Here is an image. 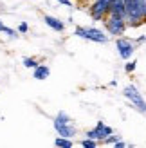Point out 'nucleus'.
I'll list each match as a JSON object with an SVG mask.
<instances>
[{
  "label": "nucleus",
  "mask_w": 146,
  "mask_h": 148,
  "mask_svg": "<svg viewBox=\"0 0 146 148\" xmlns=\"http://www.w3.org/2000/svg\"><path fill=\"white\" fill-rule=\"evenodd\" d=\"M54 128L56 132L60 136L63 137H72V136H76V127H74V123H72V119L65 114V112H58L56 117H54Z\"/></svg>",
  "instance_id": "nucleus-1"
},
{
  "label": "nucleus",
  "mask_w": 146,
  "mask_h": 148,
  "mask_svg": "<svg viewBox=\"0 0 146 148\" xmlns=\"http://www.w3.org/2000/svg\"><path fill=\"white\" fill-rule=\"evenodd\" d=\"M105 22V27L106 31L110 33L112 36H123L126 31V18L125 16H119V14H106V18L103 20Z\"/></svg>",
  "instance_id": "nucleus-2"
},
{
  "label": "nucleus",
  "mask_w": 146,
  "mask_h": 148,
  "mask_svg": "<svg viewBox=\"0 0 146 148\" xmlns=\"http://www.w3.org/2000/svg\"><path fill=\"white\" fill-rule=\"evenodd\" d=\"M74 34L79 36V38L96 42V43H106L108 42V36L101 31V29H96V27H81V25H78Z\"/></svg>",
  "instance_id": "nucleus-3"
},
{
  "label": "nucleus",
  "mask_w": 146,
  "mask_h": 148,
  "mask_svg": "<svg viewBox=\"0 0 146 148\" xmlns=\"http://www.w3.org/2000/svg\"><path fill=\"white\" fill-rule=\"evenodd\" d=\"M123 94H125L126 99H130V103H132V105L139 110V112L146 114V101H144V98L141 96V92L137 90L135 85H126L125 90H123Z\"/></svg>",
  "instance_id": "nucleus-4"
},
{
  "label": "nucleus",
  "mask_w": 146,
  "mask_h": 148,
  "mask_svg": "<svg viewBox=\"0 0 146 148\" xmlns=\"http://www.w3.org/2000/svg\"><path fill=\"white\" fill-rule=\"evenodd\" d=\"M108 9H110V0H94L89 7V13L92 20H105Z\"/></svg>",
  "instance_id": "nucleus-5"
},
{
  "label": "nucleus",
  "mask_w": 146,
  "mask_h": 148,
  "mask_svg": "<svg viewBox=\"0 0 146 148\" xmlns=\"http://www.w3.org/2000/svg\"><path fill=\"white\" fill-rule=\"evenodd\" d=\"M110 134H114V130L108 127V125H105L103 121H98L96 127H94L92 130H87V134H85V136H87V137H90V139H96L98 143H103Z\"/></svg>",
  "instance_id": "nucleus-6"
},
{
  "label": "nucleus",
  "mask_w": 146,
  "mask_h": 148,
  "mask_svg": "<svg viewBox=\"0 0 146 148\" xmlns=\"http://www.w3.org/2000/svg\"><path fill=\"white\" fill-rule=\"evenodd\" d=\"M115 47H117V53H119V56L123 58V60H128V58L134 54V51H135L134 42H130L128 38H123V36H117Z\"/></svg>",
  "instance_id": "nucleus-7"
},
{
  "label": "nucleus",
  "mask_w": 146,
  "mask_h": 148,
  "mask_svg": "<svg viewBox=\"0 0 146 148\" xmlns=\"http://www.w3.org/2000/svg\"><path fill=\"white\" fill-rule=\"evenodd\" d=\"M108 14H119V16H126V4L125 0H112Z\"/></svg>",
  "instance_id": "nucleus-8"
},
{
  "label": "nucleus",
  "mask_w": 146,
  "mask_h": 148,
  "mask_svg": "<svg viewBox=\"0 0 146 148\" xmlns=\"http://www.w3.org/2000/svg\"><path fill=\"white\" fill-rule=\"evenodd\" d=\"M43 20H45V24H47L50 29H54V31H58V33H63V31H65V24H63L61 20H58L56 16L45 14V16H43Z\"/></svg>",
  "instance_id": "nucleus-9"
},
{
  "label": "nucleus",
  "mask_w": 146,
  "mask_h": 148,
  "mask_svg": "<svg viewBox=\"0 0 146 148\" xmlns=\"http://www.w3.org/2000/svg\"><path fill=\"white\" fill-rule=\"evenodd\" d=\"M49 74H50V69L47 67V65H38V67H36V69H33V78L34 79H47L49 78Z\"/></svg>",
  "instance_id": "nucleus-10"
},
{
  "label": "nucleus",
  "mask_w": 146,
  "mask_h": 148,
  "mask_svg": "<svg viewBox=\"0 0 146 148\" xmlns=\"http://www.w3.org/2000/svg\"><path fill=\"white\" fill-rule=\"evenodd\" d=\"M54 145H56V146H61V148H72V146H74V143H72L69 137H63V136L56 137V139H54Z\"/></svg>",
  "instance_id": "nucleus-11"
},
{
  "label": "nucleus",
  "mask_w": 146,
  "mask_h": 148,
  "mask_svg": "<svg viewBox=\"0 0 146 148\" xmlns=\"http://www.w3.org/2000/svg\"><path fill=\"white\" fill-rule=\"evenodd\" d=\"M40 65V62L36 60V58H24V67L27 69H36Z\"/></svg>",
  "instance_id": "nucleus-12"
},
{
  "label": "nucleus",
  "mask_w": 146,
  "mask_h": 148,
  "mask_svg": "<svg viewBox=\"0 0 146 148\" xmlns=\"http://www.w3.org/2000/svg\"><path fill=\"white\" fill-rule=\"evenodd\" d=\"M79 145H81L83 148H96L99 143L96 141V139H90V137H87V139H83V141L79 143Z\"/></svg>",
  "instance_id": "nucleus-13"
},
{
  "label": "nucleus",
  "mask_w": 146,
  "mask_h": 148,
  "mask_svg": "<svg viewBox=\"0 0 146 148\" xmlns=\"http://www.w3.org/2000/svg\"><path fill=\"white\" fill-rule=\"evenodd\" d=\"M2 33L7 34V36H11V38H16V36H18V31H14V29H11V27H5V25L2 29Z\"/></svg>",
  "instance_id": "nucleus-14"
},
{
  "label": "nucleus",
  "mask_w": 146,
  "mask_h": 148,
  "mask_svg": "<svg viewBox=\"0 0 146 148\" xmlns=\"http://www.w3.org/2000/svg\"><path fill=\"white\" fill-rule=\"evenodd\" d=\"M135 67H137V62H128V63L125 65V71H126V72H134Z\"/></svg>",
  "instance_id": "nucleus-15"
},
{
  "label": "nucleus",
  "mask_w": 146,
  "mask_h": 148,
  "mask_svg": "<svg viewBox=\"0 0 146 148\" xmlns=\"http://www.w3.org/2000/svg\"><path fill=\"white\" fill-rule=\"evenodd\" d=\"M16 31H18V33H22V34H25V33L29 31V25L25 24V22H22V24L18 25V29H16Z\"/></svg>",
  "instance_id": "nucleus-16"
},
{
  "label": "nucleus",
  "mask_w": 146,
  "mask_h": 148,
  "mask_svg": "<svg viewBox=\"0 0 146 148\" xmlns=\"http://www.w3.org/2000/svg\"><path fill=\"white\" fill-rule=\"evenodd\" d=\"M115 141H117V136H114V134H110V136H108V137L105 139L103 143H105V145H114Z\"/></svg>",
  "instance_id": "nucleus-17"
},
{
  "label": "nucleus",
  "mask_w": 146,
  "mask_h": 148,
  "mask_svg": "<svg viewBox=\"0 0 146 148\" xmlns=\"http://www.w3.org/2000/svg\"><path fill=\"white\" fill-rule=\"evenodd\" d=\"M114 146H115V148H126L128 145H126L125 141H119V139H117V141H115V143H114Z\"/></svg>",
  "instance_id": "nucleus-18"
},
{
  "label": "nucleus",
  "mask_w": 146,
  "mask_h": 148,
  "mask_svg": "<svg viewBox=\"0 0 146 148\" xmlns=\"http://www.w3.org/2000/svg\"><path fill=\"white\" fill-rule=\"evenodd\" d=\"M60 4H63V5H69V7H72V2L70 0H58Z\"/></svg>",
  "instance_id": "nucleus-19"
},
{
  "label": "nucleus",
  "mask_w": 146,
  "mask_h": 148,
  "mask_svg": "<svg viewBox=\"0 0 146 148\" xmlns=\"http://www.w3.org/2000/svg\"><path fill=\"white\" fill-rule=\"evenodd\" d=\"M2 29H4V24H2V22H0V33H2Z\"/></svg>",
  "instance_id": "nucleus-20"
}]
</instances>
